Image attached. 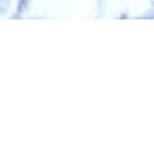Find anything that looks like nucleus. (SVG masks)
<instances>
[{
  "label": "nucleus",
  "instance_id": "obj_1",
  "mask_svg": "<svg viewBox=\"0 0 154 152\" xmlns=\"http://www.w3.org/2000/svg\"><path fill=\"white\" fill-rule=\"evenodd\" d=\"M27 3H28V0H21L20 1V6H18V11H24L25 7H27Z\"/></svg>",
  "mask_w": 154,
  "mask_h": 152
}]
</instances>
